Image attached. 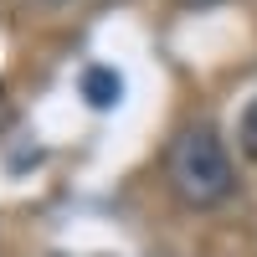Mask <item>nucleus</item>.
<instances>
[{
    "label": "nucleus",
    "instance_id": "nucleus-1",
    "mask_svg": "<svg viewBox=\"0 0 257 257\" xmlns=\"http://www.w3.org/2000/svg\"><path fill=\"white\" fill-rule=\"evenodd\" d=\"M165 170H170V185H175V196L185 206H221L231 196V185H237L231 180V160L211 128H185L170 144Z\"/></svg>",
    "mask_w": 257,
    "mask_h": 257
},
{
    "label": "nucleus",
    "instance_id": "nucleus-3",
    "mask_svg": "<svg viewBox=\"0 0 257 257\" xmlns=\"http://www.w3.org/2000/svg\"><path fill=\"white\" fill-rule=\"evenodd\" d=\"M237 139H242V149L257 160V98L242 108V118H237Z\"/></svg>",
    "mask_w": 257,
    "mask_h": 257
},
{
    "label": "nucleus",
    "instance_id": "nucleus-4",
    "mask_svg": "<svg viewBox=\"0 0 257 257\" xmlns=\"http://www.w3.org/2000/svg\"><path fill=\"white\" fill-rule=\"evenodd\" d=\"M190 6H221V0H190Z\"/></svg>",
    "mask_w": 257,
    "mask_h": 257
},
{
    "label": "nucleus",
    "instance_id": "nucleus-2",
    "mask_svg": "<svg viewBox=\"0 0 257 257\" xmlns=\"http://www.w3.org/2000/svg\"><path fill=\"white\" fill-rule=\"evenodd\" d=\"M118 93H123V82H118V72H113V67H93L88 77H82V98H88L93 108H113Z\"/></svg>",
    "mask_w": 257,
    "mask_h": 257
}]
</instances>
